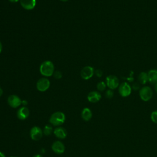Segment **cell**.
Returning a JSON list of instances; mask_svg holds the SVG:
<instances>
[{
  "label": "cell",
  "instance_id": "cell-1",
  "mask_svg": "<svg viewBox=\"0 0 157 157\" xmlns=\"http://www.w3.org/2000/svg\"><path fill=\"white\" fill-rule=\"evenodd\" d=\"M54 65L53 63L48 60L44 61L40 66V73L44 77H50L54 73Z\"/></svg>",
  "mask_w": 157,
  "mask_h": 157
},
{
  "label": "cell",
  "instance_id": "cell-2",
  "mask_svg": "<svg viewBox=\"0 0 157 157\" xmlns=\"http://www.w3.org/2000/svg\"><path fill=\"white\" fill-rule=\"evenodd\" d=\"M66 117L64 113L61 112H56L51 115L49 121L53 126H59L64 123Z\"/></svg>",
  "mask_w": 157,
  "mask_h": 157
},
{
  "label": "cell",
  "instance_id": "cell-3",
  "mask_svg": "<svg viewBox=\"0 0 157 157\" xmlns=\"http://www.w3.org/2000/svg\"><path fill=\"white\" fill-rule=\"evenodd\" d=\"M139 96L144 101H148L153 96V91L150 87L145 86L142 87L139 91Z\"/></svg>",
  "mask_w": 157,
  "mask_h": 157
},
{
  "label": "cell",
  "instance_id": "cell-4",
  "mask_svg": "<svg viewBox=\"0 0 157 157\" xmlns=\"http://www.w3.org/2000/svg\"><path fill=\"white\" fill-rule=\"evenodd\" d=\"M50 85V82L48 78L46 77H43L40 78L36 84V88L39 91H45L47 90Z\"/></svg>",
  "mask_w": 157,
  "mask_h": 157
},
{
  "label": "cell",
  "instance_id": "cell-5",
  "mask_svg": "<svg viewBox=\"0 0 157 157\" xmlns=\"http://www.w3.org/2000/svg\"><path fill=\"white\" fill-rule=\"evenodd\" d=\"M106 85L110 89H116L119 85V81L118 78L115 75H110L106 77L105 79Z\"/></svg>",
  "mask_w": 157,
  "mask_h": 157
},
{
  "label": "cell",
  "instance_id": "cell-6",
  "mask_svg": "<svg viewBox=\"0 0 157 157\" xmlns=\"http://www.w3.org/2000/svg\"><path fill=\"white\" fill-rule=\"evenodd\" d=\"M118 91L122 97H127L131 93V87L127 82H123L119 86Z\"/></svg>",
  "mask_w": 157,
  "mask_h": 157
},
{
  "label": "cell",
  "instance_id": "cell-7",
  "mask_svg": "<svg viewBox=\"0 0 157 157\" xmlns=\"http://www.w3.org/2000/svg\"><path fill=\"white\" fill-rule=\"evenodd\" d=\"M7 102L11 107L17 108L21 104L22 101L18 96L15 94H12L8 97Z\"/></svg>",
  "mask_w": 157,
  "mask_h": 157
},
{
  "label": "cell",
  "instance_id": "cell-8",
  "mask_svg": "<svg viewBox=\"0 0 157 157\" xmlns=\"http://www.w3.org/2000/svg\"><path fill=\"white\" fill-rule=\"evenodd\" d=\"M94 69L91 66H85L84 67L81 72H80V75L82 78L84 80H88L93 77L94 74Z\"/></svg>",
  "mask_w": 157,
  "mask_h": 157
},
{
  "label": "cell",
  "instance_id": "cell-9",
  "mask_svg": "<svg viewBox=\"0 0 157 157\" xmlns=\"http://www.w3.org/2000/svg\"><path fill=\"white\" fill-rule=\"evenodd\" d=\"M43 132L38 126H34L30 131L31 138L34 140H39L42 137Z\"/></svg>",
  "mask_w": 157,
  "mask_h": 157
},
{
  "label": "cell",
  "instance_id": "cell-10",
  "mask_svg": "<svg viewBox=\"0 0 157 157\" xmlns=\"http://www.w3.org/2000/svg\"><path fill=\"white\" fill-rule=\"evenodd\" d=\"M52 149L56 154H62L65 150V147L61 142L55 141L52 145Z\"/></svg>",
  "mask_w": 157,
  "mask_h": 157
},
{
  "label": "cell",
  "instance_id": "cell-11",
  "mask_svg": "<svg viewBox=\"0 0 157 157\" xmlns=\"http://www.w3.org/2000/svg\"><path fill=\"white\" fill-rule=\"evenodd\" d=\"M22 7L26 10H32L36 5V0H20Z\"/></svg>",
  "mask_w": 157,
  "mask_h": 157
},
{
  "label": "cell",
  "instance_id": "cell-12",
  "mask_svg": "<svg viewBox=\"0 0 157 157\" xmlns=\"http://www.w3.org/2000/svg\"><path fill=\"white\" fill-rule=\"evenodd\" d=\"M101 98V94L96 91H93L88 93L87 96V99L89 102L92 103H96L98 102Z\"/></svg>",
  "mask_w": 157,
  "mask_h": 157
},
{
  "label": "cell",
  "instance_id": "cell-13",
  "mask_svg": "<svg viewBox=\"0 0 157 157\" xmlns=\"http://www.w3.org/2000/svg\"><path fill=\"white\" fill-rule=\"evenodd\" d=\"M29 115V109L26 107H20L17 112V117L21 120L26 119L28 117Z\"/></svg>",
  "mask_w": 157,
  "mask_h": 157
},
{
  "label": "cell",
  "instance_id": "cell-14",
  "mask_svg": "<svg viewBox=\"0 0 157 157\" xmlns=\"http://www.w3.org/2000/svg\"><path fill=\"white\" fill-rule=\"evenodd\" d=\"M54 134L56 137L60 139H64L67 136L66 130L62 127H57L54 130Z\"/></svg>",
  "mask_w": 157,
  "mask_h": 157
},
{
  "label": "cell",
  "instance_id": "cell-15",
  "mask_svg": "<svg viewBox=\"0 0 157 157\" xmlns=\"http://www.w3.org/2000/svg\"><path fill=\"white\" fill-rule=\"evenodd\" d=\"M81 115L85 121H89L92 117V112L89 108L85 107L82 110Z\"/></svg>",
  "mask_w": 157,
  "mask_h": 157
},
{
  "label": "cell",
  "instance_id": "cell-16",
  "mask_svg": "<svg viewBox=\"0 0 157 157\" xmlns=\"http://www.w3.org/2000/svg\"><path fill=\"white\" fill-rule=\"evenodd\" d=\"M148 82L151 83H157V70H150L148 72Z\"/></svg>",
  "mask_w": 157,
  "mask_h": 157
},
{
  "label": "cell",
  "instance_id": "cell-17",
  "mask_svg": "<svg viewBox=\"0 0 157 157\" xmlns=\"http://www.w3.org/2000/svg\"><path fill=\"white\" fill-rule=\"evenodd\" d=\"M138 80L139 81V82L141 84H145L147 83V82L148 81V74L145 72H140V74L139 75L138 77Z\"/></svg>",
  "mask_w": 157,
  "mask_h": 157
},
{
  "label": "cell",
  "instance_id": "cell-18",
  "mask_svg": "<svg viewBox=\"0 0 157 157\" xmlns=\"http://www.w3.org/2000/svg\"><path fill=\"white\" fill-rule=\"evenodd\" d=\"M52 127L50 125L47 124V125L45 126L44 131H43V132L45 135H46V136L50 135L52 133Z\"/></svg>",
  "mask_w": 157,
  "mask_h": 157
},
{
  "label": "cell",
  "instance_id": "cell-19",
  "mask_svg": "<svg viewBox=\"0 0 157 157\" xmlns=\"http://www.w3.org/2000/svg\"><path fill=\"white\" fill-rule=\"evenodd\" d=\"M106 83L104 82H99V83H98L97 84V89L100 91H102L104 90H105V88H106Z\"/></svg>",
  "mask_w": 157,
  "mask_h": 157
},
{
  "label": "cell",
  "instance_id": "cell-20",
  "mask_svg": "<svg viewBox=\"0 0 157 157\" xmlns=\"http://www.w3.org/2000/svg\"><path fill=\"white\" fill-rule=\"evenodd\" d=\"M150 119L155 124H157V110L153 111L150 115Z\"/></svg>",
  "mask_w": 157,
  "mask_h": 157
},
{
  "label": "cell",
  "instance_id": "cell-21",
  "mask_svg": "<svg viewBox=\"0 0 157 157\" xmlns=\"http://www.w3.org/2000/svg\"><path fill=\"white\" fill-rule=\"evenodd\" d=\"M113 94H114L113 91L112 90H110V89L107 90V91H105V97H106L107 98H108V99H111V98H112L113 96Z\"/></svg>",
  "mask_w": 157,
  "mask_h": 157
},
{
  "label": "cell",
  "instance_id": "cell-22",
  "mask_svg": "<svg viewBox=\"0 0 157 157\" xmlns=\"http://www.w3.org/2000/svg\"><path fill=\"white\" fill-rule=\"evenodd\" d=\"M53 76L56 79H59L62 77V73L59 71H56L53 73Z\"/></svg>",
  "mask_w": 157,
  "mask_h": 157
},
{
  "label": "cell",
  "instance_id": "cell-23",
  "mask_svg": "<svg viewBox=\"0 0 157 157\" xmlns=\"http://www.w3.org/2000/svg\"><path fill=\"white\" fill-rule=\"evenodd\" d=\"M95 74L98 77H101L103 74V72L101 69H97L95 71Z\"/></svg>",
  "mask_w": 157,
  "mask_h": 157
},
{
  "label": "cell",
  "instance_id": "cell-24",
  "mask_svg": "<svg viewBox=\"0 0 157 157\" xmlns=\"http://www.w3.org/2000/svg\"><path fill=\"white\" fill-rule=\"evenodd\" d=\"M139 88V85L137 83H134V84L132 85V88H133L134 90H138Z\"/></svg>",
  "mask_w": 157,
  "mask_h": 157
},
{
  "label": "cell",
  "instance_id": "cell-25",
  "mask_svg": "<svg viewBox=\"0 0 157 157\" xmlns=\"http://www.w3.org/2000/svg\"><path fill=\"white\" fill-rule=\"evenodd\" d=\"M0 157H6L5 155L2 152H1V151H0Z\"/></svg>",
  "mask_w": 157,
  "mask_h": 157
},
{
  "label": "cell",
  "instance_id": "cell-26",
  "mask_svg": "<svg viewBox=\"0 0 157 157\" xmlns=\"http://www.w3.org/2000/svg\"><path fill=\"white\" fill-rule=\"evenodd\" d=\"M22 104H23V105H26L27 104H28V102H27V101H25V100H23V101H22V103H21Z\"/></svg>",
  "mask_w": 157,
  "mask_h": 157
},
{
  "label": "cell",
  "instance_id": "cell-27",
  "mask_svg": "<svg viewBox=\"0 0 157 157\" xmlns=\"http://www.w3.org/2000/svg\"><path fill=\"white\" fill-rule=\"evenodd\" d=\"M10 2H13V3H15V2H18V1H20V0H9Z\"/></svg>",
  "mask_w": 157,
  "mask_h": 157
},
{
  "label": "cell",
  "instance_id": "cell-28",
  "mask_svg": "<svg viewBox=\"0 0 157 157\" xmlns=\"http://www.w3.org/2000/svg\"><path fill=\"white\" fill-rule=\"evenodd\" d=\"M2 45L1 42H0V53H1V52L2 51Z\"/></svg>",
  "mask_w": 157,
  "mask_h": 157
},
{
  "label": "cell",
  "instance_id": "cell-29",
  "mask_svg": "<svg viewBox=\"0 0 157 157\" xmlns=\"http://www.w3.org/2000/svg\"><path fill=\"white\" fill-rule=\"evenodd\" d=\"M2 93H3V91H2V88H0V97L2 96Z\"/></svg>",
  "mask_w": 157,
  "mask_h": 157
},
{
  "label": "cell",
  "instance_id": "cell-30",
  "mask_svg": "<svg viewBox=\"0 0 157 157\" xmlns=\"http://www.w3.org/2000/svg\"><path fill=\"white\" fill-rule=\"evenodd\" d=\"M33 157H42L40 155H39V154H37V155H35Z\"/></svg>",
  "mask_w": 157,
  "mask_h": 157
},
{
  "label": "cell",
  "instance_id": "cell-31",
  "mask_svg": "<svg viewBox=\"0 0 157 157\" xmlns=\"http://www.w3.org/2000/svg\"><path fill=\"white\" fill-rule=\"evenodd\" d=\"M155 90L156 92L157 93V83H155Z\"/></svg>",
  "mask_w": 157,
  "mask_h": 157
},
{
  "label": "cell",
  "instance_id": "cell-32",
  "mask_svg": "<svg viewBox=\"0 0 157 157\" xmlns=\"http://www.w3.org/2000/svg\"><path fill=\"white\" fill-rule=\"evenodd\" d=\"M60 1H63V2H66V1H68V0H60Z\"/></svg>",
  "mask_w": 157,
  "mask_h": 157
},
{
  "label": "cell",
  "instance_id": "cell-33",
  "mask_svg": "<svg viewBox=\"0 0 157 157\" xmlns=\"http://www.w3.org/2000/svg\"><path fill=\"white\" fill-rule=\"evenodd\" d=\"M10 157H18V156H10Z\"/></svg>",
  "mask_w": 157,
  "mask_h": 157
}]
</instances>
